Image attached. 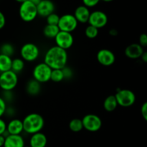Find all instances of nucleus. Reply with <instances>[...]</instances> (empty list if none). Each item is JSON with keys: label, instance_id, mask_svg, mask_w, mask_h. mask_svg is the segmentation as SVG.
Returning <instances> with one entry per match:
<instances>
[{"label": "nucleus", "instance_id": "nucleus-1", "mask_svg": "<svg viewBox=\"0 0 147 147\" xmlns=\"http://www.w3.org/2000/svg\"><path fill=\"white\" fill-rule=\"evenodd\" d=\"M68 55L65 50L57 46H53L46 51L44 57V63L52 70L63 69L67 65Z\"/></svg>", "mask_w": 147, "mask_h": 147}, {"label": "nucleus", "instance_id": "nucleus-2", "mask_svg": "<svg viewBox=\"0 0 147 147\" xmlns=\"http://www.w3.org/2000/svg\"><path fill=\"white\" fill-rule=\"evenodd\" d=\"M24 131L28 134L40 132L45 126V119L37 113H31L27 115L22 120Z\"/></svg>", "mask_w": 147, "mask_h": 147}, {"label": "nucleus", "instance_id": "nucleus-3", "mask_svg": "<svg viewBox=\"0 0 147 147\" xmlns=\"http://www.w3.org/2000/svg\"><path fill=\"white\" fill-rule=\"evenodd\" d=\"M19 15L21 20L25 22L34 21L38 16L37 5L28 0L22 3L19 9Z\"/></svg>", "mask_w": 147, "mask_h": 147}, {"label": "nucleus", "instance_id": "nucleus-4", "mask_svg": "<svg viewBox=\"0 0 147 147\" xmlns=\"http://www.w3.org/2000/svg\"><path fill=\"white\" fill-rule=\"evenodd\" d=\"M18 76L12 70L0 73V88L4 91H11L18 84Z\"/></svg>", "mask_w": 147, "mask_h": 147}, {"label": "nucleus", "instance_id": "nucleus-5", "mask_svg": "<svg viewBox=\"0 0 147 147\" xmlns=\"http://www.w3.org/2000/svg\"><path fill=\"white\" fill-rule=\"evenodd\" d=\"M40 50L38 46L32 42H27L23 45L20 49L21 58L24 61L34 62L39 57Z\"/></svg>", "mask_w": 147, "mask_h": 147}, {"label": "nucleus", "instance_id": "nucleus-6", "mask_svg": "<svg viewBox=\"0 0 147 147\" xmlns=\"http://www.w3.org/2000/svg\"><path fill=\"white\" fill-rule=\"evenodd\" d=\"M52 69L46 63H40L36 65L32 70L33 79L40 83H45L50 80Z\"/></svg>", "mask_w": 147, "mask_h": 147}, {"label": "nucleus", "instance_id": "nucleus-7", "mask_svg": "<svg viewBox=\"0 0 147 147\" xmlns=\"http://www.w3.org/2000/svg\"><path fill=\"white\" fill-rule=\"evenodd\" d=\"M115 97L118 105L121 107H130L136 102V95L129 89H120L116 92Z\"/></svg>", "mask_w": 147, "mask_h": 147}, {"label": "nucleus", "instance_id": "nucleus-8", "mask_svg": "<svg viewBox=\"0 0 147 147\" xmlns=\"http://www.w3.org/2000/svg\"><path fill=\"white\" fill-rule=\"evenodd\" d=\"M83 129L88 131L96 132L100 130L103 125L101 119L96 114L89 113L83 116L82 119Z\"/></svg>", "mask_w": 147, "mask_h": 147}, {"label": "nucleus", "instance_id": "nucleus-9", "mask_svg": "<svg viewBox=\"0 0 147 147\" xmlns=\"http://www.w3.org/2000/svg\"><path fill=\"white\" fill-rule=\"evenodd\" d=\"M78 25L77 20L73 14H65L60 17L58 26L60 31L72 33L76 30Z\"/></svg>", "mask_w": 147, "mask_h": 147}, {"label": "nucleus", "instance_id": "nucleus-10", "mask_svg": "<svg viewBox=\"0 0 147 147\" xmlns=\"http://www.w3.org/2000/svg\"><path fill=\"white\" fill-rule=\"evenodd\" d=\"M56 46L67 50L70 49L74 43V37L72 33L60 31L55 38Z\"/></svg>", "mask_w": 147, "mask_h": 147}, {"label": "nucleus", "instance_id": "nucleus-11", "mask_svg": "<svg viewBox=\"0 0 147 147\" xmlns=\"http://www.w3.org/2000/svg\"><path fill=\"white\" fill-rule=\"evenodd\" d=\"M108 21L109 19L106 13L100 10H96L90 12L88 23L90 25L93 26L99 30L104 27L108 24Z\"/></svg>", "mask_w": 147, "mask_h": 147}, {"label": "nucleus", "instance_id": "nucleus-12", "mask_svg": "<svg viewBox=\"0 0 147 147\" xmlns=\"http://www.w3.org/2000/svg\"><path fill=\"white\" fill-rule=\"evenodd\" d=\"M96 58L100 65L106 67L112 65L116 61L115 54L109 49H101L99 50L96 55Z\"/></svg>", "mask_w": 147, "mask_h": 147}, {"label": "nucleus", "instance_id": "nucleus-13", "mask_svg": "<svg viewBox=\"0 0 147 147\" xmlns=\"http://www.w3.org/2000/svg\"><path fill=\"white\" fill-rule=\"evenodd\" d=\"M37 14L41 17H47L54 13L55 6L51 0H41L37 5Z\"/></svg>", "mask_w": 147, "mask_h": 147}, {"label": "nucleus", "instance_id": "nucleus-14", "mask_svg": "<svg viewBox=\"0 0 147 147\" xmlns=\"http://www.w3.org/2000/svg\"><path fill=\"white\" fill-rule=\"evenodd\" d=\"M144 53V48L139 43H132L125 49V55L129 59L136 60L140 58Z\"/></svg>", "mask_w": 147, "mask_h": 147}, {"label": "nucleus", "instance_id": "nucleus-15", "mask_svg": "<svg viewBox=\"0 0 147 147\" xmlns=\"http://www.w3.org/2000/svg\"><path fill=\"white\" fill-rule=\"evenodd\" d=\"M24 131L22 120L13 119L7 123V133L9 135H21Z\"/></svg>", "mask_w": 147, "mask_h": 147}, {"label": "nucleus", "instance_id": "nucleus-16", "mask_svg": "<svg viewBox=\"0 0 147 147\" xmlns=\"http://www.w3.org/2000/svg\"><path fill=\"white\" fill-rule=\"evenodd\" d=\"M25 142L22 135H9L5 136L3 147H24Z\"/></svg>", "mask_w": 147, "mask_h": 147}, {"label": "nucleus", "instance_id": "nucleus-17", "mask_svg": "<svg viewBox=\"0 0 147 147\" xmlns=\"http://www.w3.org/2000/svg\"><path fill=\"white\" fill-rule=\"evenodd\" d=\"M90 14V11L89 8L84 5H80L76 9L73 15L77 20L78 22L85 24V23L88 22Z\"/></svg>", "mask_w": 147, "mask_h": 147}, {"label": "nucleus", "instance_id": "nucleus-18", "mask_svg": "<svg viewBox=\"0 0 147 147\" xmlns=\"http://www.w3.org/2000/svg\"><path fill=\"white\" fill-rule=\"evenodd\" d=\"M29 143L30 147H46L47 144V138L45 134L40 131L32 134Z\"/></svg>", "mask_w": 147, "mask_h": 147}, {"label": "nucleus", "instance_id": "nucleus-19", "mask_svg": "<svg viewBox=\"0 0 147 147\" xmlns=\"http://www.w3.org/2000/svg\"><path fill=\"white\" fill-rule=\"evenodd\" d=\"M26 91L30 96H37L41 91V83L34 79L30 80L26 86Z\"/></svg>", "mask_w": 147, "mask_h": 147}, {"label": "nucleus", "instance_id": "nucleus-20", "mask_svg": "<svg viewBox=\"0 0 147 147\" xmlns=\"http://www.w3.org/2000/svg\"><path fill=\"white\" fill-rule=\"evenodd\" d=\"M118 103L115 95H110L103 101V109L107 112H113L118 107Z\"/></svg>", "mask_w": 147, "mask_h": 147}, {"label": "nucleus", "instance_id": "nucleus-21", "mask_svg": "<svg viewBox=\"0 0 147 147\" xmlns=\"http://www.w3.org/2000/svg\"><path fill=\"white\" fill-rule=\"evenodd\" d=\"M12 59L11 57L0 54V73L11 70Z\"/></svg>", "mask_w": 147, "mask_h": 147}, {"label": "nucleus", "instance_id": "nucleus-22", "mask_svg": "<svg viewBox=\"0 0 147 147\" xmlns=\"http://www.w3.org/2000/svg\"><path fill=\"white\" fill-rule=\"evenodd\" d=\"M60 32L57 25H50V24H47L43 29V34L47 38L49 39H55L57 34Z\"/></svg>", "mask_w": 147, "mask_h": 147}, {"label": "nucleus", "instance_id": "nucleus-23", "mask_svg": "<svg viewBox=\"0 0 147 147\" xmlns=\"http://www.w3.org/2000/svg\"><path fill=\"white\" fill-rule=\"evenodd\" d=\"M24 68V61L22 58H14L12 59L11 63V70H12L16 74L21 73Z\"/></svg>", "mask_w": 147, "mask_h": 147}, {"label": "nucleus", "instance_id": "nucleus-24", "mask_svg": "<svg viewBox=\"0 0 147 147\" xmlns=\"http://www.w3.org/2000/svg\"><path fill=\"white\" fill-rule=\"evenodd\" d=\"M69 129L71 131L75 132V133H78V132L81 131L83 129V122H82V119H73L69 123Z\"/></svg>", "mask_w": 147, "mask_h": 147}, {"label": "nucleus", "instance_id": "nucleus-25", "mask_svg": "<svg viewBox=\"0 0 147 147\" xmlns=\"http://www.w3.org/2000/svg\"><path fill=\"white\" fill-rule=\"evenodd\" d=\"M14 53V47L10 43H4L0 47V54L5 55L11 57Z\"/></svg>", "mask_w": 147, "mask_h": 147}, {"label": "nucleus", "instance_id": "nucleus-26", "mask_svg": "<svg viewBox=\"0 0 147 147\" xmlns=\"http://www.w3.org/2000/svg\"><path fill=\"white\" fill-rule=\"evenodd\" d=\"M64 80V76L62 69H55L52 70L50 80L54 83H60Z\"/></svg>", "mask_w": 147, "mask_h": 147}, {"label": "nucleus", "instance_id": "nucleus-27", "mask_svg": "<svg viewBox=\"0 0 147 147\" xmlns=\"http://www.w3.org/2000/svg\"><path fill=\"white\" fill-rule=\"evenodd\" d=\"M99 30L96 27H93V26L90 25L87 26L85 30V34L86 37L89 39H94L98 35Z\"/></svg>", "mask_w": 147, "mask_h": 147}, {"label": "nucleus", "instance_id": "nucleus-28", "mask_svg": "<svg viewBox=\"0 0 147 147\" xmlns=\"http://www.w3.org/2000/svg\"><path fill=\"white\" fill-rule=\"evenodd\" d=\"M60 20V16L55 13L50 14L48 17H46V21H47V24H50V25H57Z\"/></svg>", "mask_w": 147, "mask_h": 147}, {"label": "nucleus", "instance_id": "nucleus-29", "mask_svg": "<svg viewBox=\"0 0 147 147\" xmlns=\"http://www.w3.org/2000/svg\"><path fill=\"white\" fill-rule=\"evenodd\" d=\"M63 73V76H64V79H67V80H70L73 78V72L70 67H67V65L65 67L62 69Z\"/></svg>", "mask_w": 147, "mask_h": 147}, {"label": "nucleus", "instance_id": "nucleus-30", "mask_svg": "<svg viewBox=\"0 0 147 147\" xmlns=\"http://www.w3.org/2000/svg\"><path fill=\"white\" fill-rule=\"evenodd\" d=\"M7 109V102L4 100L3 97H1V96H0V118H1L4 114H5Z\"/></svg>", "mask_w": 147, "mask_h": 147}, {"label": "nucleus", "instance_id": "nucleus-31", "mask_svg": "<svg viewBox=\"0 0 147 147\" xmlns=\"http://www.w3.org/2000/svg\"><path fill=\"white\" fill-rule=\"evenodd\" d=\"M83 3V5L86 6L88 8H91L94 7L97 5L100 0H82Z\"/></svg>", "mask_w": 147, "mask_h": 147}, {"label": "nucleus", "instance_id": "nucleus-32", "mask_svg": "<svg viewBox=\"0 0 147 147\" xmlns=\"http://www.w3.org/2000/svg\"><path fill=\"white\" fill-rule=\"evenodd\" d=\"M139 44L142 46V47H147V34L145 33L141 34L139 36Z\"/></svg>", "mask_w": 147, "mask_h": 147}, {"label": "nucleus", "instance_id": "nucleus-33", "mask_svg": "<svg viewBox=\"0 0 147 147\" xmlns=\"http://www.w3.org/2000/svg\"><path fill=\"white\" fill-rule=\"evenodd\" d=\"M7 132V123L0 118V135H4Z\"/></svg>", "mask_w": 147, "mask_h": 147}, {"label": "nucleus", "instance_id": "nucleus-34", "mask_svg": "<svg viewBox=\"0 0 147 147\" xmlns=\"http://www.w3.org/2000/svg\"><path fill=\"white\" fill-rule=\"evenodd\" d=\"M141 113L143 119L147 122V101L144 102L141 107Z\"/></svg>", "mask_w": 147, "mask_h": 147}, {"label": "nucleus", "instance_id": "nucleus-35", "mask_svg": "<svg viewBox=\"0 0 147 147\" xmlns=\"http://www.w3.org/2000/svg\"><path fill=\"white\" fill-rule=\"evenodd\" d=\"M6 24V17L4 14L0 11V30L3 29Z\"/></svg>", "mask_w": 147, "mask_h": 147}, {"label": "nucleus", "instance_id": "nucleus-36", "mask_svg": "<svg viewBox=\"0 0 147 147\" xmlns=\"http://www.w3.org/2000/svg\"><path fill=\"white\" fill-rule=\"evenodd\" d=\"M140 58H142V61H143L144 63H147V52L144 51L143 54L142 55V56H141Z\"/></svg>", "mask_w": 147, "mask_h": 147}, {"label": "nucleus", "instance_id": "nucleus-37", "mask_svg": "<svg viewBox=\"0 0 147 147\" xmlns=\"http://www.w3.org/2000/svg\"><path fill=\"white\" fill-rule=\"evenodd\" d=\"M5 141V136L4 135H0V147H3Z\"/></svg>", "mask_w": 147, "mask_h": 147}, {"label": "nucleus", "instance_id": "nucleus-38", "mask_svg": "<svg viewBox=\"0 0 147 147\" xmlns=\"http://www.w3.org/2000/svg\"><path fill=\"white\" fill-rule=\"evenodd\" d=\"M109 34L111 36H116L118 34L117 30H115V29H111V30L109 31Z\"/></svg>", "mask_w": 147, "mask_h": 147}, {"label": "nucleus", "instance_id": "nucleus-39", "mask_svg": "<svg viewBox=\"0 0 147 147\" xmlns=\"http://www.w3.org/2000/svg\"><path fill=\"white\" fill-rule=\"evenodd\" d=\"M28 1H31L32 3L34 4L35 5H37V4L40 2V1H41V0H28Z\"/></svg>", "mask_w": 147, "mask_h": 147}, {"label": "nucleus", "instance_id": "nucleus-40", "mask_svg": "<svg viewBox=\"0 0 147 147\" xmlns=\"http://www.w3.org/2000/svg\"><path fill=\"white\" fill-rule=\"evenodd\" d=\"M15 1H17V2L20 3V4H22V3L24 2V1H27V0H15Z\"/></svg>", "mask_w": 147, "mask_h": 147}, {"label": "nucleus", "instance_id": "nucleus-41", "mask_svg": "<svg viewBox=\"0 0 147 147\" xmlns=\"http://www.w3.org/2000/svg\"><path fill=\"white\" fill-rule=\"evenodd\" d=\"M102 1H105V2H111V1H113V0H102Z\"/></svg>", "mask_w": 147, "mask_h": 147}, {"label": "nucleus", "instance_id": "nucleus-42", "mask_svg": "<svg viewBox=\"0 0 147 147\" xmlns=\"http://www.w3.org/2000/svg\"><path fill=\"white\" fill-rule=\"evenodd\" d=\"M24 147H30V146H25Z\"/></svg>", "mask_w": 147, "mask_h": 147}]
</instances>
